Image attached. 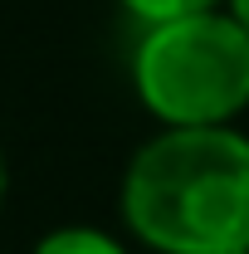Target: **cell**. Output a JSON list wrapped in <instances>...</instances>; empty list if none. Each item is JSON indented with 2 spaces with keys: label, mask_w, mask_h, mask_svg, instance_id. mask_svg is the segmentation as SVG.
<instances>
[{
  "label": "cell",
  "mask_w": 249,
  "mask_h": 254,
  "mask_svg": "<svg viewBox=\"0 0 249 254\" xmlns=\"http://www.w3.org/2000/svg\"><path fill=\"white\" fill-rule=\"evenodd\" d=\"M5 190H10V171H5V157H0V205H5Z\"/></svg>",
  "instance_id": "8992f818"
},
{
  "label": "cell",
  "mask_w": 249,
  "mask_h": 254,
  "mask_svg": "<svg viewBox=\"0 0 249 254\" xmlns=\"http://www.w3.org/2000/svg\"><path fill=\"white\" fill-rule=\"evenodd\" d=\"M34 254H127L113 235H103V230H88V225H63L54 235H44Z\"/></svg>",
  "instance_id": "3957f363"
},
{
  "label": "cell",
  "mask_w": 249,
  "mask_h": 254,
  "mask_svg": "<svg viewBox=\"0 0 249 254\" xmlns=\"http://www.w3.org/2000/svg\"><path fill=\"white\" fill-rule=\"evenodd\" d=\"M132 83L166 127H225L249 103V34L220 10L152 25Z\"/></svg>",
  "instance_id": "7a4b0ae2"
},
{
  "label": "cell",
  "mask_w": 249,
  "mask_h": 254,
  "mask_svg": "<svg viewBox=\"0 0 249 254\" xmlns=\"http://www.w3.org/2000/svg\"><path fill=\"white\" fill-rule=\"evenodd\" d=\"M123 220L156 254L249 250V137L166 127L127 161Z\"/></svg>",
  "instance_id": "6da1fadb"
},
{
  "label": "cell",
  "mask_w": 249,
  "mask_h": 254,
  "mask_svg": "<svg viewBox=\"0 0 249 254\" xmlns=\"http://www.w3.org/2000/svg\"><path fill=\"white\" fill-rule=\"evenodd\" d=\"M123 5L147 25H166V20H186V15H200V10H215L220 0H123Z\"/></svg>",
  "instance_id": "277c9868"
},
{
  "label": "cell",
  "mask_w": 249,
  "mask_h": 254,
  "mask_svg": "<svg viewBox=\"0 0 249 254\" xmlns=\"http://www.w3.org/2000/svg\"><path fill=\"white\" fill-rule=\"evenodd\" d=\"M230 15L240 20V30L249 34V0H230Z\"/></svg>",
  "instance_id": "5b68a950"
},
{
  "label": "cell",
  "mask_w": 249,
  "mask_h": 254,
  "mask_svg": "<svg viewBox=\"0 0 249 254\" xmlns=\"http://www.w3.org/2000/svg\"><path fill=\"white\" fill-rule=\"evenodd\" d=\"M240 254H249V250H240Z\"/></svg>",
  "instance_id": "52a82bcc"
}]
</instances>
